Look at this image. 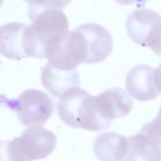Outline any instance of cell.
Wrapping results in <instances>:
<instances>
[{
	"label": "cell",
	"instance_id": "6da1fadb",
	"mask_svg": "<svg viewBox=\"0 0 161 161\" xmlns=\"http://www.w3.org/2000/svg\"><path fill=\"white\" fill-rule=\"evenodd\" d=\"M67 3L31 1L28 16L32 21L23 34V47L27 58H47L69 32V21L62 8Z\"/></svg>",
	"mask_w": 161,
	"mask_h": 161
},
{
	"label": "cell",
	"instance_id": "7a4b0ae2",
	"mask_svg": "<svg viewBox=\"0 0 161 161\" xmlns=\"http://www.w3.org/2000/svg\"><path fill=\"white\" fill-rule=\"evenodd\" d=\"M58 114L66 125L73 128L102 131L109 128L98 116L94 96L82 88L65 92L58 102Z\"/></svg>",
	"mask_w": 161,
	"mask_h": 161
},
{
	"label": "cell",
	"instance_id": "3957f363",
	"mask_svg": "<svg viewBox=\"0 0 161 161\" xmlns=\"http://www.w3.org/2000/svg\"><path fill=\"white\" fill-rule=\"evenodd\" d=\"M0 103L14 110L21 124L29 128L45 124L54 110L51 97L38 90L25 91L16 99H7L5 96H0Z\"/></svg>",
	"mask_w": 161,
	"mask_h": 161
},
{
	"label": "cell",
	"instance_id": "277c9868",
	"mask_svg": "<svg viewBox=\"0 0 161 161\" xmlns=\"http://www.w3.org/2000/svg\"><path fill=\"white\" fill-rule=\"evenodd\" d=\"M128 36L136 44L150 47L161 56V16L147 8L136 9L126 21Z\"/></svg>",
	"mask_w": 161,
	"mask_h": 161
},
{
	"label": "cell",
	"instance_id": "5b68a950",
	"mask_svg": "<svg viewBox=\"0 0 161 161\" xmlns=\"http://www.w3.org/2000/svg\"><path fill=\"white\" fill-rule=\"evenodd\" d=\"M47 60V64L65 71H73L82 63H88V47L84 36L77 29L69 31Z\"/></svg>",
	"mask_w": 161,
	"mask_h": 161
},
{
	"label": "cell",
	"instance_id": "8992f818",
	"mask_svg": "<svg viewBox=\"0 0 161 161\" xmlns=\"http://www.w3.org/2000/svg\"><path fill=\"white\" fill-rule=\"evenodd\" d=\"M19 148L27 161L41 160L52 153L56 146V136L42 126L31 127L17 138Z\"/></svg>",
	"mask_w": 161,
	"mask_h": 161
},
{
	"label": "cell",
	"instance_id": "52a82bcc",
	"mask_svg": "<svg viewBox=\"0 0 161 161\" xmlns=\"http://www.w3.org/2000/svg\"><path fill=\"white\" fill-rule=\"evenodd\" d=\"M95 107L101 119L109 127L114 119L128 115L132 109L131 97L121 88H112L94 96Z\"/></svg>",
	"mask_w": 161,
	"mask_h": 161
},
{
	"label": "cell",
	"instance_id": "ba28073f",
	"mask_svg": "<svg viewBox=\"0 0 161 161\" xmlns=\"http://www.w3.org/2000/svg\"><path fill=\"white\" fill-rule=\"evenodd\" d=\"M127 140L128 152L124 161H161V138L146 125Z\"/></svg>",
	"mask_w": 161,
	"mask_h": 161
},
{
	"label": "cell",
	"instance_id": "9c48e42d",
	"mask_svg": "<svg viewBox=\"0 0 161 161\" xmlns=\"http://www.w3.org/2000/svg\"><path fill=\"white\" fill-rule=\"evenodd\" d=\"M76 29L83 34L88 47V63L103 62L113 51L112 34L96 23H85Z\"/></svg>",
	"mask_w": 161,
	"mask_h": 161
},
{
	"label": "cell",
	"instance_id": "30bf717a",
	"mask_svg": "<svg viewBox=\"0 0 161 161\" xmlns=\"http://www.w3.org/2000/svg\"><path fill=\"white\" fill-rule=\"evenodd\" d=\"M127 94L138 101H152L158 97L153 83V69L149 65L132 67L126 77Z\"/></svg>",
	"mask_w": 161,
	"mask_h": 161
},
{
	"label": "cell",
	"instance_id": "8fae6325",
	"mask_svg": "<svg viewBox=\"0 0 161 161\" xmlns=\"http://www.w3.org/2000/svg\"><path fill=\"white\" fill-rule=\"evenodd\" d=\"M41 83L51 95L61 97L67 91L80 87V74L76 69L65 71L47 64L42 69Z\"/></svg>",
	"mask_w": 161,
	"mask_h": 161
},
{
	"label": "cell",
	"instance_id": "7c38bea8",
	"mask_svg": "<svg viewBox=\"0 0 161 161\" xmlns=\"http://www.w3.org/2000/svg\"><path fill=\"white\" fill-rule=\"evenodd\" d=\"M93 150L101 161H124L128 152V140L117 132H104L95 139Z\"/></svg>",
	"mask_w": 161,
	"mask_h": 161
},
{
	"label": "cell",
	"instance_id": "4fadbf2b",
	"mask_svg": "<svg viewBox=\"0 0 161 161\" xmlns=\"http://www.w3.org/2000/svg\"><path fill=\"white\" fill-rule=\"evenodd\" d=\"M27 25L10 22L0 25V53L10 60H22L27 55L23 47V34Z\"/></svg>",
	"mask_w": 161,
	"mask_h": 161
},
{
	"label": "cell",
	"instance_id": "5bb4252c",
	"mask_svg": "<svg viewBox=\"0 0 161 161\" xmlns=\"http://www.w3.org/2000/svg\"><path fill=\"white\" fill-rule=\"evenodd\" d=\"M0 161H27L19 148L17 137L11 141H0Z\"/></svg>",
	"mask_w": 161,
	"mask_h": 161
},
{
	"label": "cell",
	"instance_id": "9a60e30c",
	"mask_svg": "<svg viewBox=\"0 0 161 161\" xmlns=\"http://www.w3.org/2000/svg\"><path fill=\"white\" fill-rule=\"evenodd\" d=\"M146 126H147L154 135H157L159 138H161V106H160V109H159L158 115H157L156 118L152 121H150V123H148Z\"/></svg>",
	"mask_w": 161,
	"mask_h": 161
},
{
	"label": "cell",
	"instance_id": "2e32d148",
	"mask_svg": "<svg viewBox=\"0 0 161 161\" xmlns=\"http://www.w3.org/2000/svg\"><path fill=\"white\" fill-rule=\"evenodd\" d=\"M153 83L158 94H161V63L157 69H153Z\"/></svg>",
	"mask_w": 161,
	"mask_h": 161
}]
</instances>
